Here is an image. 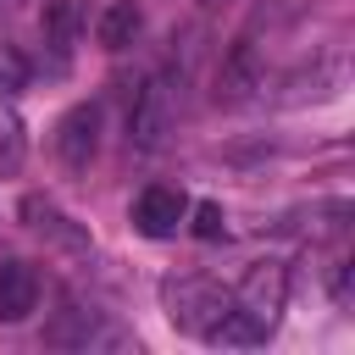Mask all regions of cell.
I'll return each instance as SVG.
<instances>
[{"label":"cell","mask_w":355,"mask_h":355,"mask_svg":"<svg viewBox=\"0 0 355 355\" xmlns=\"http://www.w3.org/2000/svg\"><path fill=\"white\" fill-rule=\"evenodd\" d=\"M283 305H288V261H272V255L250 261V272L227 294V311L205 333V344H216V349H255V344H266L277 333Z\"/></svg>","instance_id":"6da1fadb"},{"label":"cell","mask_w":355,"mask_h":355,"mask_svg":"<svg viewBox=\"0 0 355 355\" xmlns=\"http://www.w3.org/2000/svg\"><path fill=\"white\" fill-rule=\"evenodd\" d=\"M183 216H189V194L172 189V183H150V189L133 194V227L144 239H172L183 227Z\"/></svg>","instance_id":"5b68a950"},{"label":"cell","mask_w":355,"mask_h":355,"mask_svg":"<svg viewBox=\"0 0 355 355\" xmlns=\"http://www.w3.org/2000/svg\"><path fill=\"white\" fill-rule=\"evenodd\" d=\"M28 72H33V67H28V55H22L17 44H6V39H0V94H6V100L28 89Z\"/></svg>","instance_id":"5bb4252c"},{"label":"cell","mask_w":355,"mask_h":355,"mask_svg":"<svg viewBox=\"0 0 355 355\" xmlns=\"http://www.w3.org/2000/svg\"><path fill=\"white\" fill-rule=\"evenodd\" d=\"M189 233H194V239H205V244L227 239V211H222L216 200H200V205H189Z\"/></svg>","instance_id":"4fadbf2b"},{"label":"cell","mask_w":355,"mask_h":355,"mask_svg":"<svg viewBox=\"0 0 355 355\" xmlns=\"http://www.w3.org/2000/svg\"><path fill=\"white\" fill-rule=\"evenodd\" d=\"M22 155H28V122H22V111L0 94V172H17Z\"/></svg>","instance_id":"7c38bea8"},{"label":"cell","mask_w":355,"mask_h":355,"mask_svg":"<svg viewBox=\"0 0 355 355\" xmlns=\"http://www.w3.org/2000/svg\"><path fill=\"white\" fill-rule=\"evenodd\" d=\"M55 155H61L67 172H89V161L100 155V105H94V100L72 105V111L55 122Z\"/></svg>","instance_id":"277c9868"},{"label":"cell","mask_w":355,"mask_h":355,"mask_svg":"<svg viewBox=\"0 0 355 355\" xmlns=\"http://www.w3.org/2000/svg\"><path fill=\"white\" fill-rule=\"evenodd\" d=\"M139 6L133 0H105L100 11H94V39H100V50H128L133 39H139Z\"/></svg>","instance_id":"30bf717a"},{"label":"cell","mask_w":355,"mask_h":355,"mask_svg":"<svg viewBox=\"0 0 355 355\" xmlns=\"http://www.w3.org/2000/svg\"><path fill=\"white\" fill-rule=\"evenodd\" d=\"M333 300H338V305L355 300V294H349V261H333Z\"/></svg>","instance_id":"9a60e30c"},{"label":"cell","mask_w":355,"mask_h":355,"mask_svg":"<svg viewBox=\"0 0 355 355\" xmlns=\"http://www.w3.org/2000/svg\"><path fill=\"white\" fill-rule=\"evenodd\" d=\"M178 128V83L166 72H150L144 89L133 94V111H128V144L133 150H161Z\"/></svg>","instance_id":"3957f363"},{"label":"cell","mask_w":355,"mask_h":355,"mask_svg":"<svg viewBox=\"0 0 355 355\" xmlns=\"http://www.w3.org/2000/svg\"><path fill=\"white\" fill-rule=\"evenodd\" d=\"M17 211H22V222H28L33 233H44L55 250H67V255H89V250H94V244H89V233H83V227H78L61 205H50L44 194H28Z\"/></svg>","instance_id":"52a82bcc"},{"label":"cell","mask_w":355,"mask_h":355,"mask_svg":"<svg viewBox=\"0 0 355 355\" xmlns=\"http://www.w3.org/2000/svg\"><path fill=\"white\" fill-rule=\"evenodd\" d=\"M44 338L50 344H61V349H116V344H128L100 311H83V305H72L67 300V311H61V322H50L44 327Z\"/></svg>","instance_id":"8992f818"},{"label":"cell","mask_w":355,"mask_h":355,"mask_svg":"<svg viewBox=\"0 0 355 355\" xmlns=\"http://www.w3.org/2000/svg\"><path fill=\"white\" fill-rule=\"evenodd\" d=\"M39 311V272L28 261H0V322H28Z\"/></svg>","instance_id":"9c48e42d"},{"label":"cell","mask_w":355,"mask_h":355,"mask_svg":"<svg viewBox=\"0 0 355 355\" xmlns=\"http://www.w3.org/2000/svg\"><path fill=\"white\" fill-rule=\"evenodd\" d=\"M205 6H216V0H205Z\"/></svg>","instance_id":"2e32d148"},{"label":"cell","mask_w":355,"mask_h":355,"mask_svg":"<svg viewBox=\"0 0 355 355\" xmlns=\"http://www.w3.org/2000/svg\"><path fill=\"white\" fill-rule=\"evenodd\" d=\"M261 89H266V72H261L255 50H250V44H233L227 61H222V72H216V100H222V105H244V100H255Z\"/></svg>","instance_id":"ba28073f"},{"label":"cell","mask_w":355,"mask_h":355,"mask_svg":"<svg viewBox=\"0 0 355 355\" xmlns=\"http://www.w3.org/2000/svg\"><path fill=\"white\" fill-rule=\"evenodd\" d=\"M44 44L67 61V50H72V39H78V28H83V6L78 0H44Z\"/></svg>","instance_id":"8fae6325"},{"label":"cell","mask_w":355,"mask_h":355,"mask_svg":"<svg viewBox=\"0 0 355 355\" xmlns=\"http://www.w3.org/2000/svg\"><path fill=\"white\" fill-rule=\"evenodd\" d=\"M161 311H166V322L178 333L205 338L227 311V288L200 277V272H172V277H161Z\"/></svg>","instance_id":"7a4b0ae2"}]
</instances>
